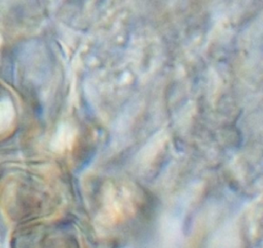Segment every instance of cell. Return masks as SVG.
I'll return each mask as SVG.
<instances>
[{
    "instance_id": "obj_1",
    "label": "cell",
    "mask_w": 263,
    "mask_h": 248,
    "mask_svg": "<svg viewBox=\"0 0 263 248\" xmlns=\"http://www.w3.org/2000/svg\"><path fill=\"white\" fill-rule=\"evenodd\" d=\"M14 119V109L8 101L0 102V133L4 132L11 126Z\"/></svg>"
}]
</instances>
